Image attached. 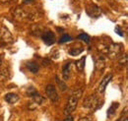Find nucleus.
<instances>
[{"label":"nucleus","mask_w":128,"mask_h":121,"mask_svg":"<svg viewBox=\"0 0 128 121\" xmlns=\"http://www.w3.org/2000/svg\"><path fill=\"white\" fill-rule=\"evenodd\" d=\"M13 14L16 17L18 20H29V21H34L38 18V13L36 12H31L28 11L22 7H17L16 9L13 11Z\"/></svg>","instance_id":"obj_2"},{"label":"nucleus","mask_w":128,"mask_h":121,"mask_svg":"<svg viewBox=\"0 0 128 121\" xmlns=\"http://www.w3.org/2000/svg\"><path fill=\"white\" fill-rule=\"evenodd\" d=\"M63 121H74V118L71 115H66V117L64 118Z\"/></svg>","instance_id":"obj_24"},{"label":"nucleus","mask_w":128,"mask_h":121,"mask_svg":"<svg viewBox=\"0 0 128 121\" xmlns=\"http://www.w3.org/2000/svg\"><path fill=\"white\" fill-rule=\"evenodd\" d=\"M118 61H119V64H120V65H122V66H126V64H127V54L124 53L123 55H121Z\"/></svg>","instance_id":"obj_22"},{"label":"nucleus","mask_w":128,"mask_h":121,"mask_svg":"<svg viewBox=\"0 0 128 121\" xmlns=\"http://www.w3.org/2000/svg\"><path fill=\"white\" fill-rule=\"evenodd\" d=\"M95 65H96V70H104L106 66V59L102 56H96L95 57Z\"/></svg>","instance_id":"obj_11"},{"label":"nucleus","mask_w":128,"mask_h":121,"mask_svg":"<svg viewBox=\"0 0 128 121\" xmlns=\"http://www.w3.org/2000/svg\"><path fill=\"white\" fill-rule=\"evenodd\" d=\"M85 64H86V56H84V57H82V58H80V59H78V60L75 62L76 68H77V70H78L79 72L84 71Z\"/></svg>","instance_id":"obj_15"},{"label":"nucleus","mask_w":128,"mask_h":121,"mask_svg":"<svg viewBox=\"0 0 128 121\" xmlns=\"http://www.w3.org/2000/svg\"><path fill=\"white\" fill-rule=\"evenodd\" d=\"M78 121H92L90 118H88V117H83V118H80Z\"/></svg>","instance_id":"obj_26"},{"label":"nucleus","mask_w":128,"mask_h":121,"mask_svg":"<svg viewBox=\"0 0 128 121\" xmlns=\"http://www.w3.org/2000/svg\"><path fill=\"white\" fill-rule=\"evenodd\" d=\"M10 70L8 67H0V82H6L10 79Z\"/></svg>","instance_id":"obj_10"},{"label":"nucleus","mask_w":128,"mask_h":121,"mask_svg":"<svg viewBox=\"0 0 128 121\" xmlns=\"http://www.w3.org/2000/svg\"><path fill=\"white\" fill-rule=\"evenodd\" d=\"M125 119H126V114H125V116H124V117H123V116H121L118 120H116V121H124Z\"/></svg>","instance_id":"obj_27"},{"label":"nucleus","mask_w":128,"mask_h":121,"mask_svg":"<svg viewBox=\"0 0 128 121\" xmlns=\"http://www.w3.org/2000/svg\"><path fill=\"white\" fill-rule=\"evenodd\" d=\"M27 68H28L32 73L36 74V73H38V70H40V65H38L36 61H29V62L27 63Z\"/></svg>","instance_id":"obj_14"},{"label":"nucleus","mask_w":128,"mask_h":121,"mask_svg":"<svg viewBox=\"0 0 128 121\" xmlns=\"http://www.w3.org/2000/svg\"><path fill=\"white\" fill-rule=\"evenodd\" d=\"M70 71H71V64L68 62V63H65L62 67V77H63L64 80H68L69 77H70Z\"/></svg>","instance_id":"obj_13"},{"label":"nucleus","mask_w":128,"mask_h":121,"mask_svg":"<svg viewBox=\"0 0 128 121\" xmlns=\"http://www.w3.org/2000/svg\"><path fill=\"white\" fill-rule=\"evenodd\" d=\"M72 40V38L69 36V34H64L63 36L60 38V40H59V44H64V42H68L69 40Z\"/></svg>","instance_id":"obj_21"},{"label":"nucleus","mask_w":128,"mask_h":121,"mask_svg":"<svg viewBox=\"0 0 128 121\" xmlns=\"http://www.w3.org/2000/svg\"><path fill=\"white\" fill-rule=\"evenodd\" d=\"M4 100L8 102V104H15L19 100V96L14 94V92H8L7 94H5Z\"/></svg>","instance_id":"obj_12"},{"label":"nucleus","mask_w":128,"mask_h":121,"mask_svg":"<svg viewBox=\"0 0 128 121\" xmlns=\"http://www.w3.org/2000/svg\"><path fill=\"white\" fill-rule=\"evenodd\" d=\"M122 50V46L118 44H112L110 46H106L104 47V49L102 50V52H104L106 54H108L110 58H117L118 55L121 53Z\"/></svg>","instance_id":"obj_4"},{"label":"nucleus","mask_w":128,"mask_h":121,"mask_svg":"<svg viewBox=\"0 0 128 121\" xmlns=\"http://www.w3.org/2000/svg\"><path fill=\"white\" fill-rule=\"evenodd\" d=\"M112 79V74H108V75H106L102 80V82L100 83V86H98V92H104V90H106V88L108 87V83L110 82V80Z\"/></svg>","instance_id":"obj_9"},{"label":"nucleus","mask_w":128,"mask_h":121,"mask_svg":"<svg viewBox=\"0 0 128 121\" xmlns=\"http://www.w3.org/2000/svg\"><path fill=\"white\" fill-rule=\"evenodd\" d=\"M118 106H119L118 102H113V104H112V106H110V108L108 109V118H112V116L114 115V113H115L116 109L118 108Z\"/></svg>","instance_id":"obj_16"},{"label":"nucleus","mask_w":128,"mask_h":121,"mask_svg":"<svg viewBox=\"0 0 128 121\" xmlns=\"http://www.w3.org/2000/svg\"><path fill=\"white\" fill-rule=\"evenodd\" d=\"M0 65H1V58H0Z\"/></svg>","instance_id":"obj_30"},{"label":"nucleus","mask_w":128,"mask_h":121,"mask_svg":"<svg viewBox=\"0 0 128 121\" xmlns=\"http://www.w3.org/2000/svg\"><path fill=\"white\" fill-rule=\"evenodd\" d=\"M2 3H7V2H11V1H13V0H0Z\"/></svg>","instance_id":"obj_28"},{"label":"nucleus","mask_w":128,"mask_h":121,"mask_svg":"<svg viewBox=\"0 0 128 121\" xmlns=\"http://www.w3.org/2000/svg\"><path fill=\"white\" fill-rule=\"evenodd\" d=\"M13 36L10 30L6 27L0 26V42L3 44H11L13 42Z\"/></svg>","instance_id":"obj_5"},{"label":"nucleus","mask_w":128,"mask_h":121,"mask_svg":"<svg viewBox=\"0 0 128 121\" xmlns=\"http://www.w3.org/2000/svg\"><path fill=\"white\" fill-rule=\"evenodd\" d=\"M114 32L118 34V36H124V32H122V30H121V28L119 27V26H116L115 28H114Z\"/></svg>","instance_id":"obj_23"},{"label":"nucleus","mask_w":128,"mask_h":121,"mask_svg":"<svg viewBox=\"0 0 128 121\" xmlns=\"http://www.w3.org/2000/svg\"><path fill=\"white\" fill-rule=\"evenodd\" d=\"M86 12L87 14L92 17V18H98L102 14V10L98 6H96V4H88L86 6Z\"/></svg>","instance_id":"obj_6"},{"label":"nucleus","mask_w":128,"mask_h":121,"mask_svg":"<svg viewBox=\"0 0 128 121\" xmlns=\"http://www.w3.org/2000/svg\"><path fill=\"white\" fill-rule=\"evenodd\" d=\"M55 81H56V84H57L58 88L60 89V91L62 92H66V90H67V86H66L65 82L61 81V80H59V78H58V77H55Z\"/></svg>","instance_id":"obj_17"},{"label":"nucleus","mask_w":128,"mask_h":121,"mask_svg":"<svg viewBox=\"0 0 128 121\" xmlns=\"http://www.w3.org/2000/svg\"><path fill=\"white\" fill-rule=\"evenodd\" d=\"M100 98L96 94H91V96H88L85 100H84V102H83V106L84 107L88 108V109H91V110H96L98 107H100Z\"/></svg>","instance_id":"obj_3"},{"label":"nucleus","mask_w":128,"mask_h":121,"mask_svg":"<svg viewBox=\"0 0 128 121\" xmlns=\"http://www.w3.org/2000/svg\"><path fill=\"white\" fill-rule=\"evenodd\" d=\"M46 94L48 98L51 102H57L59 100V96L57 94V91H56L55 87L53 85H51V84H49V85L46 86Z\"/></svg>","instance_id":"obj_7"},{"label":"nucleus","mask_w":128,"mask_h":121,"mask_svg":"<svg viewBox=\"0 0 128 121\" xmlns=\"http://www.w3.org/2000/svg\"><path fill=\"white\" fill-rule=\"evenodd\" d=\"M83 48L82 47H79V48H72V49H70L69 50V54L70 55H72V56H77V55H79L80 53L83 52Z\"/></svg>","instance_id":"obj_19"},{"label":"nucleus","mask_w":128,"mask_h":121,"mask_svg":"<svg viewBox=\"0 0 128 121\" xmlns=\"http://www.w3.org/2000/svg\"><path fill=\"white\" fill-rule=\"evenodd\" d=\"M49 63H50V62H49L48 60H44V61H42V64H44V65H46V64H49Z\"/></svg>","instance_id":"obj_29"},{"label":"nucleus","mask_w":128,"mask_h":121,"mask_svg":"<svg viewBox=\"0 0 128 121\" xmlns=\"http://www.w3.org/2000/svg\"><path fill=\"white\" fill-rule=\"evenodd\" d=\"M81 96H82V89H78V90H75L73 92V94L69 98V100L67 102V104L64 108L65 115H70V113L73 112L76 109L78 102H79Z\"/></svg>","instance_id":"obj_1"},{"label":"nucleus","mask_w":128,"mask_h":121,"mask_svg":"<svg viewBox=\"0 0 128 121\" xmlns=\"http://www.w3.org/2000/svg\"><path fill=\"white\" fill-rule=\"evenodd\" d=\"M42 38L46 46H52L56 42L55 34L51 30H46V32H44L42 34Z\"/></svg>","instance_id":"obj_8"},{"label":"nucleus","mask_w":128,"mask_h":121,"mask_svg":"<svg viewBox=\"0 0 128 121\" xmlns=\"http://www.w3.org/2000/svg\"><path fill=\"white\" fill-rule=\"evenodd\" d=\"M42 29L38 26H34L32 28V34L34 36H42Z\"/></svg>","instance_id":"obj_18"},{"label":"nucleus","mask_w":128,"mask_h":121,"mask_svg":"<svg viewBox=\"0 0 128 121\" xmlns=\"http://www.w3.org/2000/svg\"><path fill=\"white\" fill-rule=\"evenodd\" d=\"M34 1L36 0H23V4H30V3H32Z\"/></svg>","instance_id":"obj_25"},{"label":"nucleus","mask_w":128,"mask_h":121,"mask_svg":"<svg viewBox=\"0 0 128 121\" xmlns=\"http://www.w3.org/2000/svg\"><path fill=\"white\" fill-rule=\"evenodd\" d=\"M78 38L79 40H84L86 44H89L90 42V36L89 34H85V32H83V34H80L79 36H78Z\"/></svg>","instance_id":"obj_20"}]
</instances>
